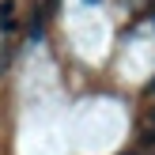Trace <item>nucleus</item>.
Instances as JSON below:
<instances>
[{
  "label": "nucleus",
  "instance_id": "1",
  "mask_svg": "<svg viewBox=\"0 0 155 155\" xmlns=\"http://www.w3.org/2000/svg\"><path fill=\"white\" fill-rule=\"evenodd\" d=\"M15 27H19V19H15V0H0V30L12 34Z\"/></svg>",
  "mask_w": 155,
  "mask_h": 155
},
{
  "label": "nucleus",
  "instance_id": "2",
  "mask_svg": "<svg viewBox=\"0 0 155 155\" xmlns=\"http://www.w3.org/2000/svg\"><path fill=\"white\" fill-rule=\"evenodd\" d=\"M136 148H140L144 155L148 151H155V125L148 121V125H140V136H136Z\"/></svg>",
  "mask_w": 155,
  "mask_h": 155
},
{
  "label": "nucleus",
  "instance_id": "3",
  "mask_svg": "<svg viewBox=\"0 0 155 155\" xmlns=\"http://www.w3.org/2000/svg\"><path fill=\"white\" fill-rule=\"evenodd\" d=\"M8 64H12V45H8V42H0V80H4Z\"/></svg>",
  "mask_w": 155,
  "mask_h": 155
},
{
  "label": "nucleus",
  "instance_id": "4",
  "mask_svg": "<svg viewBox=\"0 0 155 155\" xmlns=\"http://www.w3.org/2000/svg\"><path fill=\"white\" fill-rule=\"evenodd\" d=\"M144 95H155V80H151V83H148V87H144Z\"/></svg>",
  "mask_w": 155,
  "mask_h": 155
},
{
  "label": "nucleus",
  "instance_id": "5",
  "mask_svg": "<svg viewBox=\"0 0 155 155\" xmlns=\"http://www.w3.org/2000/svg\"><path fill=\"white\" fill-rule=\"evenodd\" d=\"M148 121H151V125H155V106H151V110H148Z\"/></svg>",
  "mask_w": 155,
  "mask_h": 155
},
{
  "label": "nucleus",
  "instance_id": "6",
  "mask_svg": "<svg viewBox=\"0 0 155 155\" xmlns=\"http://www.w3.org/2000/svg\"><path fill=\"white\" fill-rule=\"evenodd\" d=\"M87 4H98V0H87Z\"/></svg>",
  "mask_w": 155,
  "mask_h": 155
},
{
  "label": "nucleus",
  "instance_id": "7",
  "mask_svg": "<svg viewBox=\"0 0 155 155\" xmlns=\"http://www.w3.org/2000/svg\"><path fill=\"white\" fill-rule=\"evenodd\" d=\"M129 155H140V151H129Z\"/></svg>",
  "mask_w": 155,
  "mask_h": 155
},
{
  "label": "nucleus",
  "instance_id": "8",
  "mask_svg": "<svg viewBox=\"0 0 155 155\" xmlns=\"http://www.w3.org/2000/svg\"><path fill=\"white\" fill-rule=\"evenodd\" d=\"M151 19H155V15H151Z\"/></svg>",
  "mask_w": 155,
  "mask_h": 155
}]
</instances>
